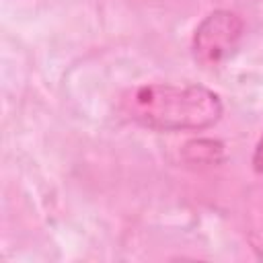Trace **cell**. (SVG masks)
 Instances as JSON below:
<instances>
[{
	"label": "cell",
	"instance_id": "3",
	"mask_svg": "<svg viewBox=\"0 0 263 263\" xmlns=\"http://www.w3.org/2000/svg\"><path fill=\"white\" fill-rule=\"evenodd\" d=\"M224 156V146L218 140H193L183 148V158L191 164H216Z\"/></svg>",
	"mask_w": 263,
	"mask_h": 263
},
{
	"label": "cell",
	"instance_id": "4",
	"mask_svg": "<svg viewBox=\"0 0 263 263\" xmlns=\"http://www.w3.org/2000/svg\"><path fill=\"white\" fill-rule=\"evenodd\" d=\"M253 168L255 173H263V136L259 138L257 146H255V152H253Z\"/></svg>",
	"mask_w": 263,
	"mask_h": 263
},
{
	"label": "cell",
	"instance_id": "1",
	"mask_svg": "<svg viewBox=\"0 0 263 263\" xmlns=\"http://www.w3.org/2000/svg\"><path fill=\"white\" fill-rule=\"evenodd\" d=\"M121 111L134 123L156 132H201L224 113L222 99L201 84H142L125 92Z\"/></svg>",
	"mask_w": 263,
	"mask_h": 263
},
{
	"label": "cell",
	"instance_id": "2",
	"mask_svg": "<svg viewBox=\"0 0 263 263\" xmlns=\"http://www.w3.org/2000/svg\"><path fill=\"white\" fill-rule=\"evenodd\" d=\"M242 31L245 23L236 12L224 8L210 12L195 27L191 41L193 60L203 68H218L234 53L242 39Z\"/></svg>",
	"mask_w": 263,
	"mask_h": 263
}]
</instances>
